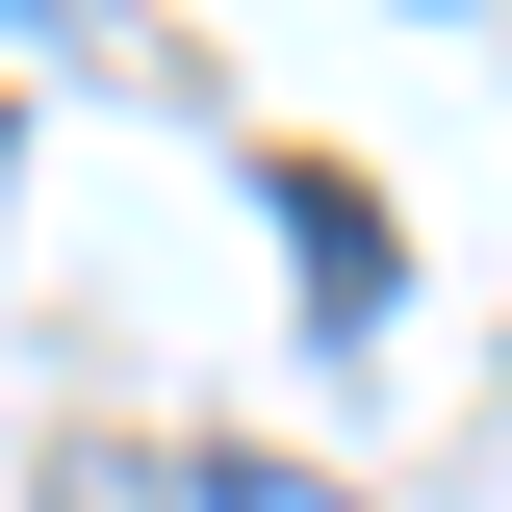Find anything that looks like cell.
<instances>
[{"instance_id": "1", "label": "cell", "mask_w": 512, "mask_h": 512, "mask_svg": "<svg viewBox=\"0 0 512 512\" xmlns=\"http://www.w3.org/2000/svg\"><path fill=\"white\" fill-rule=\"evenodd\" d=\"M282 231H308V308H333V333H384V205L333 180V154H308V180H282Z\"/></svg>"}, {"instance_id": "2", "label": "cell", "mask_w": 512, "mask_h": 512, "mask_svg": "<svg viewBox=\"0 0 512 512\" xmlns=\"http://www.w3.org/2000/svg\"><path fill=\"white\" fill-rule=\"evenodd\" d=\"M180 512H359V487H308V461H205Z\"/></svg>"}, {"instance_id": "3", "label": "cell", "mask_w": 512, "mask_h": 512, "mask_svg": "<svg viewBox=\"0 0 512 512\" xmlns=\"http://www.w3.org/2000/svg\"><path fill=\"white\" fill-rule=\"evenodd\" d=\"M0 154H26V128H0Z\"/></svg>"}]
</instances>
